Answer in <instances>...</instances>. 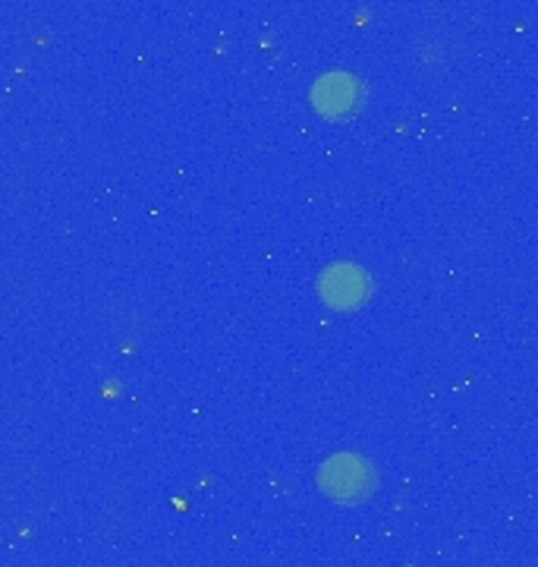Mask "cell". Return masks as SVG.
Masks as SVG:
<instances>
[{
    "label": "cell",
    "mask_w": 538,
    "mask_h": 567,
    "mask_svg": "<svg viewBox=\"0 0 538 567\" xmlns=\"http://www.w3.org/2000/svg\"><path fill=\"white\" fill-rule=\"evenodd\" d=\"M319 488L334 505H365L379 488V470L362 454H334L319 466Z\"/></svg>",
    "instance_id": "1"
},
{
    "label": "cell",
    "mask_w": 538,
    "mask_h": 567,
    "mask_svg": "<svg viewBox=\"0 0 538 567\" xmlns=\"http://www.w3.org/2000/svg\"><path fill=\"white\" fill-rule=\"evenodd\" d=\"M309 102L324 121H353L365 107V82L346 70H328L309 89Z\"/></svg>",
    "instance_id": "2"
},
{
    "label": "cell",
    "mask_w": 538,
    "mask_h": 567,
    "mask_svg": "<svg viewBox=\"0 0 538 567\" xmlns=\"http://www.w3.org/2000/svg\"><path fill=\"white\" fill-rule=\"evenodd\" d=\"M319 297L334 312H356L372 300V278L353 262L328 265L319 275Z\"/></svg>",
    "instance_id": "3"
},
{
    "label": "cell",
    "mask_w": 538,
    "mask_h": 567,
    "mask_svg": "<svg viewBox=\"0 0 538 567\" xmlns=\"http://www.w3.org/2000/svg\"><path fill=\"white\" fill-rule=\"evenodd\" d=\"M410 54H413V61L422 70H444L451 63V58L457 54V41H447V35L441 29L438 35H435V29L432 32H418Z\"/></svg>",
    "instance_id": "4"
}]
</instances>
